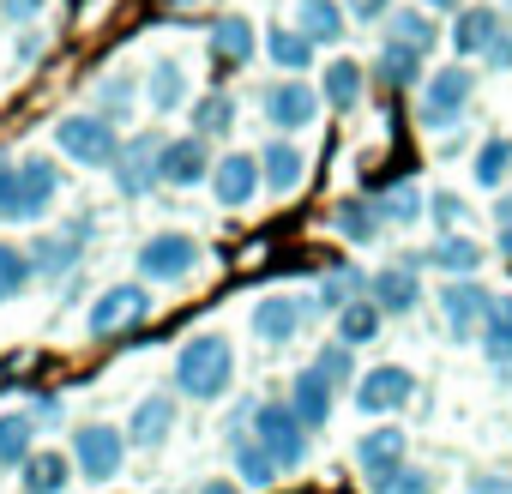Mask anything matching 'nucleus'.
I'll return each instance as SVG.
<instances>
[{"mask_svg": "<svg viewBox=\"0 0 512 494\" xmlns=\"http://www.w3.org/2000/svg\"><path fill=\"white\" fill-rule=\"evenodd\" d=\"M235 386V344L223 332H199L175 350V392L193 404H211Z\"/></svg>", "mask_w": 512, "mask_h": 494, "instance_id": "nucleus-1", "label": "nucleus"}, {"mask_svg": "<svg viewBox=\"0 0 512 494\" xmlns=\"http://www.w3.org/2000/svg\"><path fill=\"white\" fill-rule=\"evenodd\" d=\"M247 434L260 440L266 452H272V464L278 470H296V464H308V428H302V416L284 404V398H272V404H253V416H247Z\"/></svg>", "mask_w": 512, "mask_h": 494, "instance_id": "nucleus-2", "label": "nucleus"}, {"mask_svg": "<svg viewBox=\"0 0 512 494\" xmlns=\"http://www.w3.org/2000/svg\"><path fill=\"white\" fill-rule=\"evenodd\" d=\"M55 145L79 163V169H115V151H121V133H115V115H61L55 121Z\"/></svg>", "mask_w": 512, "mask_h": 494, "instance_id": "nucleus-3", "label": "nucleus"}, {"mask_svg": "<svg viewBox=\"0 0 512 494\" xmlns=\"http://www.w3.org/2000/svg\"><path fill=\"white\" fill-rule=\"evenodd\" d=\"M127 464V434L115 422H79L73 428V470L85 482H115Z\"/></svg>", "mask_w": 512, "mask_h": 494, "instance_id": "nucleus-4", "label": "nucleus"}, {"mask_svg": "<svg viewBox=\"0 0 512 494\" xmlns=\"http://www.w3.org/2000/svg\"><path fill=\"white\" fill-rule=\"evenodd\" d=\"M61 199V169L49 157H13V223H43Z\"/></svg>", "mask_w": 512, "mask_h": 494, "instance_id": "nucleus-5", "label": "nucleus"}, {"mask_svg": "<svg viewBox=\"0 0 512 494\" xmlns=\"http://www.w3.org/2000/svg\"><path fill=\"white\" fill-rule=\"evenodd\" d=\"M205 254H199V241L193 235H181V229H163V235H151V241H139V278H151V284H181V278H193V266H199Z\"/></svg>", "mask_w": 512, "mask_h": 494, "instance_id": "nucleus-6", "label": "nucleus"}, {"mask_svg": "<svg viewBox=\"0 0 512 494\" xmlns=\"http://www.w3.org/2000/svg\"><path fill=\"white\" fill-rule=\"evenodd\" d=\"M470 97H476V73H470L464 61H458V67L428 73V85H422V127H428V133L452 127V121L470 109Z\"/></svg>", "mask_w": 512, "mask_h": 494, "instance_id": "nucleus-7", "label": "nucleus"}, {"mask_svg": "<svg viewBox=\"0 0 512 494\" xmlns=\"http://www.w3.org/2000/svg\"><path fill=\"white\" fill-rule=\"evenodd\" d=\"M115 187L127 199H145L151 187H163V133L121 139V151H115Z\"/></svg>", "mask_w": 512, "mask_h": 494, "instance_id": "nucleus-8", "label": "nucleus"}, {"mask_svg": "<svg viewBox=\"0 0 512 494\" xmlns=\"http://www.w3.org/2000/svg\"><path fill=\"white\" fill-rule=\"evenodd\" d=\"M416 398V374L410 368H398V362H380V368H368V374H356V410L362 416H392V410H404Z\"/></svg>", "mask_w": 512, "mask_h": 494, "instance_id": "nucleus-9", "label": "nucleus"}, {"mask_svg": "<svg viewBox=\"0 0 512 494\" xmlns=\"http://www.w3.org/2000/svg\"><path fill=\"white\" fill-rule=\"evenodd\" d=\"M145 314H151V296H145L139 284H109V290L91 302V314H85V332H91V338H115V332L139 326Z\"/></svg>", "mask_w": 512, "mask_h": 494, "instance_id": "nucleus-10", "label": "nucleus"}, {"mask_svg": "<svg viewBox=\"0 0 512 494\" xmlns=\"http://www.w3.org/2000/svg\"><path fill=\"white\" fill-rule=\"evenodd\" d=\"M488 290L476 284V278H446V290H440V314H446V338H476L482 332V320H488Z\"/></svg>", "mask_w": 512, "mask_h": 494, "instance_id": "nucleus-11", "label": "nucleus"}, {"mask_svg": "<svg viewBox=\"0 0 512 494\" xmlns=\"http://www.w3.org/2000/svg\"><path fill=\"white\" fill-rule=\"evenodd\" d=\"M308 314H314V302H308V296H290V290H278V296H260V302H253L247 326L260 332L266 344H290V338L308 326Z\"/></svg>", "mask_w": 512, "mask_h": 494, "instance_id": "nucleus-12", "label": "nucleus"}, {"mask_svg": "<svg viewBox=\"0 0 512 494\" xmlns=\"http://www.w3.org/2000/svg\"><path fill=\"white\" fill-rule=\"evenodd\" d=\"M260 187H266V181H260V157H253V151H229V157L211 163V193H217L223 211H241Z\"/></svg>", "mask_w": 512, "mask_h": 494, "instance_id": "nucleus-13", "label": "nucleus"}, {"mask_svg": "<svg viewBox=\"0 0 512 494\" xmlns=\"http://www.w3.org/2000/svg\"><path fill=\"white\" fill-rule=\"evenodd\" d=\"M422 266L416 260H398V266H380L374 278H368V302L392 320V314H416V302H422V278H416Z\"/></svg>", "mask_w": 512, "mask_h": 494, "instance_id": "nucleus-14", "label": "nucleus"}, {"mask_svg": "<svg viewBox=\"0 0 512 494\" xmlns=\"http://www.w3.org/2000/svg\"><path fill=\"white\" fill-rule=\"evenodd\" d=\"M85 241H91V217H73V223L49 229V235L37 241V254H31V266H37L43 278H67V272L79 266V254H85Z\"/></svg>", "mask_w": 512, "mask_h": 494, "instance_id": "nucleus-15", "label": "nucleus"}, {"mask_svg": "<svg viewBox=\"0 0 512 494\" xmlns=\"http://www.w3.org/2000/svg\"><path fill=\"white\" fill-rule=\"evenodd\" d=\"M247 416H253V404H241V416L229 422V458H235V476H241V488H272L278 482V464H272V452L247 434Z\"/></svg>", "mask_w": 512, "mask_h": 494, "instance_id": "nucleus-16", "label": "nucleus"}, {"mask_svg": "<svg viewBox=\"0 0 512 494\" xmlns=\"http://www.w3.org/2000/svg\"><path fill=\"white\" fill-rule=\"evenodd\" d=\"M314 115H320V91H314L308 79H278V85L266 91V121H272L278 133L314 127Z\"/></svg>", "mask_w": 512, "mask_h": 494, "instance_id": "nucleus-17", "label": "nucleus"}, {"mask_svg": "<svg viewBox=\"0 0 512 494\" xmlns=\"http://www.w3.org/2000/svg\"><path fill=\"white\" fill-rule=\"evenodd\" d=\"M404 452H410V440H404V428H392V422H380V428H368V434L356 440V464H362V476H368V488H374L380 476H392L398 464H410Z\"/></svg>", "mask_w": 512, "mask_h": 494, "instance_id": "nucleus-18", "label": "nucleus"}, {"mask_svg": "<svg viewBox=\"0 0 512 494\" xmlns=\"http://www.w3.org/2000/svg\"><path fill=\"white\" fill-rule=\"evenodd\" d=\"M482 260H488L482 241H476V235H458V229H452V235H434L428 254H416V266H434V272H446V278H476Z\"/></svg>", "mask_w": 512, "mask_h": 494, "instance_id": "nucleus-19", "label": "nucleus"}, {"mask_svg": "<svg viewBox=\"0 0 512 494\" xmlns=\"http://www.w3.org/2000/svg\"><path fill=\"white\" fill-rule=\"evenodd\" d=\"M211 181V151L199 133L187 139H163V187H199Z\"/></svg>", "mask_w": 512, "mask_h": 494, "instance_id": "nucleus-20", "label": "nucleus"}, {"mask_svg": "<svg viewBox=\"0 0 512 494\" xmlns=\"http://www.w3.org/2000/svg\"><path fill=\"white\" fill-rule=\"evenodd\" d=\"M169 428H175V398H169V392H151V398H139L133 416H127V446L157 452V446L169 440Z\"/></svg>", "mask_w": 512, "mask_h": 494, "instance_id": "nucleus-21", "label": "nucleus"}, {"mask_svg": "<svg viewBox=\"0 0 512 494\" xmlns=\"http://www.w3.org/2000/svg\"><path fill=\"white\" fill-rule=\"evenodd\" d=\"M500 37H506V25H500V13H494V7H464V13H458V25H452V49H458L464 61H470V55H476V61H488V49H494Z\"/></svg>", "mask_w": 512, "mask_h": 494, "instance_id": "nucleus-22", "label": "nucleus"}, {"mask_svg": "<svg viewBox=\"0 0 512 494\" xmlns=\"http://www.w3.org/2000/svg\"><path fill=\"white\" fill-rule=\"evenodd\" d=\"M284 404H290V410L302 416V428L314 434V428H326V422H332V404H338V392H332V386H326V380H320L314 368H302V374L290 380Z\"/></svg>", "mask_w": 512, "mask_h": 494, "instance_id": "nucleus-23", "label": "nucleus"}, {"mask_svg": "<svg viewBox=\"0 0 512 494\" xmlns=\"http://www.w3.org/2000/svg\"><path fill=\"white\" fill-rule=\"evenodd\" d=\"M296 31H302L314 49H332V43L350 31L344 0H296Z\"/></svg>", "mask_w": 512, "mask_h": 494, "instance_id": "nucleus-24", "label": "nucleus"}, {"mask_svg": "<svg viewBox=\"0 0 512 494\" xmlns=\"http://www.w3.org/2000/svg\"><path fill=\"white\" fill-rule=\"evenodd\" d=\"M302 175H308V157H302L290 139H272V145L260 151V181H266V193L290 199V193L302 187Z\"/></svg>", "mask_w": 512, "mask_h": 494, "instance_id": "nucleus-25", "label": "nucleus"}, {"mask_svg": "<svg viewBox=\"0 0 512 494\" xmlns=\"http://www.w3.org/2000/svg\"><path fill=\"white\" fill-rule=\"evenodd\" d=\"M362 91H368V67L350 61V55H338V61L326 67V79H320V103H332L338 115H350V109L362 103Z\"/></svg>", "mask_w": 512, "mask_h": 494, "instance_id": "nucleus-26", "label": "nucleus"}, {"mask_svg": "<svg viewBox=\"0 0 512 494\" xmlns=\"http://www.w3.org/2000/svg\"><path fill=\"white\" fill-rule=\"evenodd\" d=\"M211 49H217V61H223V67H247L253 55H260V37H253V19H241V13L217 19V25H211Z\"/></svg>", "mask_w": 512, "mask_h": 494, "instance_id": "nucleus-27", "label": "nucleus"}, {"mask_svg": "<svg viewBox=\"0 0 512 494\" xmlns=\"http://www.w3.org/2000/svg\"><path fill=\"white\" fill-rule=\"evenodd\" d=\"M266 61H272L284 79H302V73L314 67V43H308L296 25H272V37H266Z\"/></svg>", "mask_w": 512, "mask_h": 494, "instance_id": "nucleus-28", "label": "nucleus"}, {"mask_svg": "<svg viewBox=\"0 0 512 494\" xmlns=\"http://www.w3.org/2000/svg\"><path fill=\"white\" fill-rule=\"evenodd\" d=\"M476 344H482V356H488L500 374L512 368V296H494V302H488V320H482Z\"/></svg>", "mask_w": 512, "mask_h": 494, "instance_id": "nucleus-29", "label": "nucleus"}, {"mask_svg": "<svg viewBox=\"0 0 512 494\" xmlns=\"http://www.w3.org/2000/svg\"><path fill=\"white\" fill-rule=\"evenodd\" d=\"M332 229L344 235V241H356V247H368V241H380V205L374 199H338L332 205Z\"/></svg>", "mask_w": 512, "mask_h": 494, "instance_id": "nucleus-30", "label": "nucleus"}, {"mask_svg": "<svg viewBox=\"0 0 512 494\" xmlns=\"http://www.w3.org/2000/svg\"><path fill=\"white\" fill-rule=\"evenodd\" d=\"M386 43H404V49L428 55V49L440 43V31H434L428 7H398V13H386Z\"/></svg>", "mask_w": 512, "mask_h": 494, "instance_id": "nucleus-31", "label": "nucleus"}, {"mask_svg": "<svg viewBox=\"0 0 512 494\" xmlns=\"http://www.w3.org/2000/svg\"><path fill=\"white\" fill-rule=\"evenodd\" d=\"M31 452H37V422H31V410H7V416H0V470H19Z\"/></svg>", "mask_w": 512, "mask_h": 494, "instance_id": "nucleus-32", "label": "nucleus"}, {"mask_svg": "<svg viewBox=\"0 0 512 494\" xmlns=\"http://www.w3.org/2000/svg\"><path fill=\"white\" fill-rule=\"evenodd\" d=\"M19 470H25V494H61L73 482V458L67 452H31Z\"/></svg>", "mask_w": 512, "mask_h": 494, "instance_id": "nucleus-33", "label": "nucleus"}, {"mask_svg": "<svg viewBox=\"0 0 512 494\" xmlns=\"http://www.w3.org/2000/svg\"><path fill=\"white\" fill-rule=\"evenodd\" d=\"M422 61H428V55H416V49H404V43H386V37H380L374 73H380L392 91H404V85H416V79H422Z\"/></svg>", "mask_w": 512, "mask_h": 494, "instance_id": "nucleus-34", "label": "nucleus"}, {"mask_svg": "<svg viewBox=\"0 0 512 494\" xmlns=\"http://www.w3.org/2000/svg\"><path fill=\"white\" fill-rule=\"evenodd\" d=\"M145 97H151L157 115H175V109L187 103V73H181V61H157L151 79H145Z\"/></svg>", "mask_w": 512, "mask_h": 494, "instance_id": "nucleus-35", "label": "nucleus"}, {"mask_svg": "<svg viewBox=\"0 0 512 494\" xmlns=\"http://www.w3.org/2000/svg\"><path fill=\"white\" fill-rule=\"evenodd\" d=\"M187 121H193L199 139H223V133H235V97H229V91H205Z\"/></svg>", "mask_w": 512, "mask_h": 494, "instance_id": "nucleus-36", "label": "nucleus"}, {"mask_svg": "<svg viewBox=\"0 0 512 494\" xmlns=\"http://www.w3.org/2000/svg\"><path fill=\"white\" fill-rule=\"evenodd\" d=\"M374 205H380V223H416V217H428V193L422 187H410V181H398V187H380L374 193Z\"/></svg>", "mask_w": 512, "mask_h": 494, "instance_id": "nucleus-37", "label": "nucleus"}, {"mask_svg": "<svg viewBox=\"0 0 512 494\" xmlns=\"http://www.w3.org/2000/svg\"><path fill=\"white\" fill-rule=\"evenodd\" d=\"M332 320H338V344H350V350H356V344H374V338H380V320H386V314H380V308L362 296V302L338 308Z\"/></svg>", "mask_w": 512, "mask_h": 494, "instance_id": "nucleus-38", "label": "nucleus"}, {"mask_svg": "<svg viewBox=\"0 0 512 494\" xmlns=\"http://www.w3.org/2000/svg\"><path fill=\"white\" fill-rule=\"evenodd\" d=\"M31 278H37L31 254H25V247H13V241H0V308L19 302V296L31 290Z\"/></svg>", "mask_w": 512, "mask_h": 494, "instance_id": "nucleus-39", "label": "nucleus"}, {"mask_svg": "<svg viewBox=\"0 0 512 494\" xmlns=\"http://www.w3.org/2000/svg\"><path fill=\"white\" fill-rule=\"evenodd\" d=\"M362 296H368V278H362L356 266H332V272L320 278V308H332V314L350 308V302H362Z\"/></svg>", "mask_w": 512, "mask_h": 494, "instance_id": "nucleus-40", "label": "nucleus"}, {"mask_svg": "<svg viewBox=\"0 0 512 494\" xmlns=\"http://www.w3.org/2000/svg\"><path fill=\"white\" fill-rule=\"evenodd\" d=\"M512 175V139H482L476 151V187H506Z\"/></svg>", "mask_w": 512, "mask_h": 494, "instance_id": "nucleus-41", "label": "nucleus"}, {"mask_svg": "<svg viewBox=\"0 0 512 494\" xmlns=\"http://www.w3.org/2000/svg\"><path fill=\"white\" fill-rule=\"evenodd\" d=\"M308 368H314V374H320V380L338 392V386H350V380H356V350H350V344H326V350H320Z\"/></svg>", "mask_w": 512, "mask_h": 494, "instance_id": "nucleus-42", "label": "nucleus"}, {"mask_svg": "<svg viewBox=\"0 0 512 494\" xmlns=\"http://www.w3.org/2000/svg\"><path fill=\"white\" fill-rule=\"evenodd\" d=\"M374 494H440V476L422 470V464H398L392 476L374 482Z\"/></svg>", "mask_w": 512, "mask_h": 494, "instance_id": "nucleus-43", "label": "nucleus"}, {"mask_svg": "<svg viewBox=\"0 0 512 494\" xmlns=\"http://www.w3.org/2000/svg\"><path fill=\"white\" fill-rule=\"evenodd\" d=\"M428 217L440 223V235H452V229L470 217V205H464V193H452V187H434V193H428Z\"/></svg>", "mask_w": 512, "mask_h": 494, "instance_id": "nucleus-44", "label": "nucleus"}, {"mask_svg": "<svg viewBox=\"0 0 512 494\" xmlns=\"http://www.w3.org/2000/svg\"><path fill=\"white\" fill-rule=\"evenodd\" d=\"M0 223H13V157H0Z\"/></svg>", "mask_w": 512, "mask_h": 494, "instance_id": "nucleus-45", "label": "nucleus"}, {"mask_svg": "<svg viewBox=\"0 0 512 494\" xmlns=\"http://www.w3.org/2000/svg\"><path fill=\"white\" fill-rule=\"evenodd\" d=\"M31 422H61V398L55 392H37L31 398Z\"/></svg>", "mask_w": 512, "mask_h": 494, "instance_id": "nucleus-46", "label": "nucleus"}, {"mask_svg": "<svg viewBox=\"0 0 512 494\" xmlns=\"http://www.w3.org/2000/svg\"><path fill=\"white\" fill-rule=\"evenodd\" d=\"M488 67H494V73H506V67H512V31H506V37L488 49Z\"/></svg>", "mask_w": 512, "mask_h": 494, "instance_id": "nucleus-47", "label": "nucleus"}, {"mask_svg": "<svg viewBox=\"0 0 512 494\" xmlns=\"http://www.w3.org/2000/svg\"><path fill=\"white\" fill-rule=\"evenodd\" d=\"M470 494H512V482H500V476H470Z\"/></svg>", "mask_w": 512, "mask_h": 494, "instance_id": "nucleus-48", "label": "nucleus"}, {"mask_svg": "<svg viewBox=\"0 0 512 494\" xmlns=\"http://www.w3.org/2000/svg\"><path fill=\"white\" fill-rule=\"evenodd\" d=\"M193 494H241V482H235V476H211V482H199Z\"/></svg>", "mask_w": 512, "mask_h": 494, "instance_id": "nucleus-49", "label": "nucleus"}, {"mask_svg": "<svg viewBox=\"0 0 512 494\" xmlns=\"http://www.w3.org/2000/svg\"><path fill=\"white\" fill-rule=\"evenodd\" d=\"M392 0H356V19H386Z\"/></svg>", "mask_w": 512, "mask_h": 494, "instance_id": "nucleus-50", "label": "nucleus"}, {"mask_svg": "<svg viewBox=\"0 0 512 494\" xmlns=\"http://www.w3.org/2000/svg\"><path fill=\"white\" fill-rule=\"evenodd\" d=\"M494 223H512V187H506V193L494 199Z\"/></svg>", "mask_w": 512, "mask_h": 494, "instance_id": "nucleus-51", "label": "nucleus"}, {"mask_svg": "<svg viewBox=\"0 0 512 494\" xmlns=\"http://www.w3.org/2000/svg\"><path fill=\"white\" fill-rule=\"evenodd\" d=\"M31 7H37V0H7V19H13V25H19V19H25V13H31Z\"/></svg>", "mask_w": 512, "mask_h": 494, "instance_id": "nucleus-52", "label": "nucleus"}, {"mask_svg": "<svg viewBox=\"0 0 512 494\" xmlns=\"http://www.w3.org/2000/svg\"><path fill=\"white\" fill-rule=\"evenodd\" d=\"M500 254H506V266H512V223H500Z\"/></svg>", "mask_w": 512, "mask_h": 494, "instance_id": "nucleus-53", "label": "nucleus"}, {"mask_svg": "<svg viewBox=\"0 0 512 494\" xmlns=\"http://www.w3.org/2000/svg\"><path fill=\"white\" fill-rule=\"evenodd\" d=\"M422 7L428 13H446V7H464V0H422Z\"/></svg>", "mask_w": 512, "mask_h": 494, "instance_id": "nucleus-54", "label": "nucleus"}]
</instances>
